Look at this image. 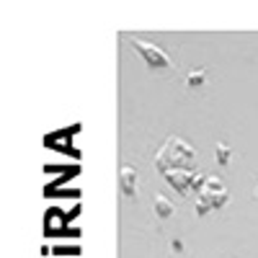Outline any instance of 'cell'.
Wrapping results in <instances>:
<instances>
[{"instance_id": "cell-6", "label": "cell", "mask_w": 258, "mask_h": 258, "mask_svg": "<svg viewBox=\"0 0 258 258\" xmlns=\"http://www.w3.org/2000/svg\"><path fill=\"white\" fill-rule=\"evenodd\" d=\"M199 199H204L212 209H220V207H225V204H227V199H230V197H227V191H220V194L202 191V194H199Z\"/></svg>"}, {"instance_id": "cell-10", "label": "cell", "mask_w": 258, "mask_h": 258, "mask_svg": "<svg viewBox=\"0 0 258 258\" xmlns=\"http://www.w3.org/2000/svg\"><path fill=\"white\" fill-rule=\"evenodd\" d=\"M209 209H212V207H209L204 199H197V207H194V214H197V217H204V214H207Z\"/></svg>"}, {"instance_id": "cell-1", "label": "cell", "mask_w": 258, "mask_h": 258, "mask_svg": "<svg viewBox=\"0 0 258 258\" xmlns=\"http://www.w3.org/2000/svg\"><path fill=\"white\" fill-rule=\"evenodd\" d=\"M155 168L160 173H168V170H197V150L183 137L170 135L155 153Z\"/></svg>"}, {"instance_id": "cell-12", "label": "cell", "mask_w": 258, "mask_h": 258, "mask_svg": "<svg viewBox=\"0 0 258 258\" xmlns=\"http://www.w3.org/2000/svg\"><path fill=\"white\" fill-rule=\"evenodd\" d=\"M255 197H258V186H255Z\"/></svg>"}, {"instance_id": "cell-8", "label": "cell", "mask_w": 258, "mask_h": 258, "mask_svg": "<svg viewBox=\"0 0 258 258\" xmlns=\"http://www.w3.org/2000/svg\"><path fill=\"white\" fill-rule=\"evenodd\" d=\"M204 80H207V70H204V68L188 70V75H186V85H188V88H197V85H202Z\"/></svg>"}, {"instance_id": "cell-5", "label": "cell", "mask_w": 258, "mask_h": 258, "mask_svg": "<svg viewBox=\"0 0 258 258\" xmlns=\"http://www.w3.org/2000/svg\"><path fill=\"white\" fill-rule=\"evenodd\" d=\"M153 207H155V214H158L160 220L173 217V212H176V207L170 204V199H168V197H163V194H155V202H153Z\"/></svg>"}, {"instance_id": "cell-4", "label": "cell", "mask_w": 258, "mask_h": 258, "mask_svg": "<svg viewBox=\"0 0 258 258\" xmlns=\"http://www.w3.org/2000/svg\"><path fill=\"white\" fill-rule=\"evenodd\" d=\"M119 186H121V191L126 194L129 199H137V168H132V165H121V170H119Z\"/></svg>"}, {"instance_id": "cell-2", "label": "cell", "mask_w": 258, "mask_h": 258, "mask_svg": "<svg viewBox=\"0 0 258 258\" xmlns=\"http://www.w3.org/2000/svg\"><path fill=\"white\" fill-rule=\"evenodd\" d=\"M132 47L140 52V57L145 59V64L150 70H168L170 68V57L160 47L150 44V41H142V39H132Z\"/></svg>"}, {"instance_id": "cell-9", "label": "cell", "mask_w": 258, "mask_h": 258, "mask_svg": "<svg viewBox=\"0 0 258 258\" xmlns=\"http://www.w3.org/2000/svg\"><path fill=\"white\" fill-rule=\"evenodd\" d=\"M204 191H209V194H220V191H227V188H225V181H222L220 176H207Z\"/></svg>"}, {"instance_id": "cell-3", "label": "cell", "mask_w": 258, "mask_h": 258, "mask_svg": "<svg viewBox=\"0 0 258 258\" xmlns=\"http://www.w3.org/2000/svg\"><path fill=\"white\" fill-rule=\"evenodd\" d=\"M163 176H165V181H168L170 188H176L178 194H188L197 170H168V173H163Z\"/></svg>"}, {"instance_id": "cell-11", "label": "cell", "mask_w": 258, "mask_h": 258, "mask_svg": "<svg viewBox=\"0 0 258 258\" xmlns=\"http://www.w3.org/2000/svg\"><path fill=\"white\" fill-rule=\"evenodd\" d=\"M170 248H173L176 253H181V250H183V240H178V238H176L173 243H170Z\"/></svg>"}, {"instance_id": "cell-7", "label": "cell", "mask_w": 258, "mask_h": 258, "mask_svg": "<svg viewBox=\"0 0 258 258\" xmlns=\"http://www.w3.org/2000/svg\"><path fill=\"white\" fill-rule=\"evenodd\" d=\"M214 158H217V165H227L232 158V150L227 142H217V150H214Z\"/></svg>"}]
</instances>
